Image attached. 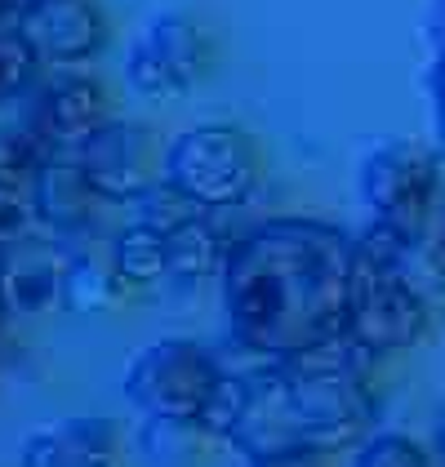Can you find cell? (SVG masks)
<instances>
[{"label": "cell", "instance_id": "6da1fadb", "mask_svg": "<svg viewBox=\"0 0 445 467\" xmlns=\"http://www.w3.org/2000/svg\"><path fill=\"white\" fill-rule=\"evenodd\" d=\"M361 267V236L321 218H267L222 263L232 338L267 360H295L343 343Z\"/></svg>", "mask_w": 445, "mask_h": 467}, {"label": "cell", "instance_id": "7a4b0ae2", "mask_svg": "<svg viewBox=\"0 0 445 467\" xmlns=\"http://www.w3.org/2000/svg\"><path fill=\"white\" fill-rule=\"evenodd\" d=\"M361 352L334 343L295 360H267L241 379V405L227 445L245 459L334 454L361 445L374 423V392Z\"/></svg>", "mask_w": 445, "mask_h": 467}, {"label": "cell", "instance_id": "3957f363", "mask_svg": "<svg viewBox=\"0 0 445 467\" xmlns=\"http://www.w3.org/2000/svg\"><path fill=\"white\" fill-rule=\"evenodd\" d=\"M441 281L445 263L432 250V236H401L370 223V232L361 236V267L343 343L366 360L423 343V334L432 329Z\"/></svg>", "mask_w": 445, "mask_h": 467}, {"label": "cell", "instance_id": "277c9868", "mask_svg": "<svg viewBox=\"0 0 445 467\" xmlns=\"http://www.w3.org/2000/svg\"><path fill=\"white\" fill-rule=\"evenodd\" d=\"M222 369L210 348L191 338H160L143 348L125 369V396L160 428H196Z\"/></svg>", "mask_w": 445, "mask_h": 467}, {"label": "cell", "instance_id": "5b68a950", "mask_svg": "<svg viewBox=\"0 0 445 467\" xmlns=\"http://www.w3.org/2000/svg\"><path fill=\"white\" fill-rule=\"evenodd\" d=\"M165 179L196 210H232L250 201L259 182V147L236 125H196L183 130L165 151Z\"/></svg>", "mask_w": 445, "mask_h": 467}, {"label": "cell", "instance_id": "8992f818", "mask_svg": "<svg viewBox=\"0 0 445 467\" xmlns=\"http://www.w3.org/2000/svg\"><path fill=\"white\" fill-rule=\"evenodd\" d=\"M361 201L378 227L401 236H432L441 210V165L423 143L388 139L361 161Z\"/></svg>", "mask_w": 445, "mask_h": 467}, {"label": "cell", "instance_id": "52a82bcc", "mask_svg": "<svg viewBox=\"0 0 445 467\" xmlns=\"http://www.w3.org/2000/svg\"><path fill=\"white\" fill-rule=\"evenodd\" d=\"M210 58H214L210 36L191 14H160L129 49L125 76L148 99H174L210 72Z\"/></svg>", "mask_w": 445, "mask_h": 467}, {"label": "cell", "instance_id": "ba28073f", "mask_svg": "<svg viewBox=\"0 0 445 467\" xmlns=\"http://www.w3.org/2000/svg\"><path fill=\"white\" fill-rule=\"evenodd\" d=\"M108 94L94 76H54L49 85H40L32 108H27V134L36 139V147L49 151H63L76 156L80 147L89 143L103 125H108Z\"/></svg>", "mask_w": 445, "mask_h": 467}, {"label": "cell", "instance_id": "9c48e42d", "mask_svg": "<svg viewBox=\"0 0 445 467\" xmlns=\"http://www.w3.org/2000/svg\"><path fill=\"white\" fill-rule=\"evenodd\" d=\"M76 165L98 201H139L151 182V139L134 120H108L89 143L76 151Z\"/></svg>", "mask_w": 445, "mask_h": 467}, {"label": "cell", "instance_id": "30bf717a", "mask_svg": "<svg viewBox=\"0 0 445 467\" xmlns=\"http://www.w3.org/2000/svg\"><path fill=\"white\" fill-rule=\"evenodd\" d=\"M72 254L58 245V232H36L18 245L0 250V294L14 312H45L63 303Z\"/></svg>", "mask_w": 445, "mask_h": 467}, {"label": "cell", "instance_id": "8fae6325", "mask_svg": "<svg viewBox=\"0 0 445 467\" xmlns=\"http://www.w3.org/2000/svg\"><path fill=\"white\" fill-rule=\"evenodd\" d=\"M120 459V431L103 414H72L36 428L23 450V467H116Z\"/></svg>", "mask_w": 445, "mask_h": 467}, {"label": "cell", "instance_id": "7c38bea8", "mask_svg": "<svg viewBox=\"0 0 445 467\" xmlns=\"http://www.w3.org/2000/svg\"><path fill=\"white\" fill-rule=\"evenodd\" d=\"M23 23H27V40L36 45L40 63L94 58L108 40L103 14L89 0H27Z\"/></svg>", "mask_w": 445, "mask_h": 467}, {"label": "cell", "instance_id": "4fadbf2b", "mask_svg": "<svg viewBox=\"0 0 445 467\" xmlns=\"http://www.w3.org/2000/svg\"><path fill=\"white\" fill-rule=\"evenodd\" d=\"M32 182H36V201L40 214H45V227L67 236V232H80L89 223V210H94V192L80 174L76 156H63V151H49L40 156L36 170H32Z\"/></svg>", "mask_w": 445, "mask_h": 467}, {"label": "cell", "instance_id": "5bb4252c", "mask_svg": "<svg viewBox=\"0 0 445 467\" xmlns=\"http://www.w3.org/2000/svg\"><path fill=\"white\" fill-rule=\"evenodd\" d=\"M165 245H170V281H179V285H196V281L222 272V263H227L219 232L205 214H191L179 227H170Z\"/></svg>", "mask_w": 445, "mask_h": 467}, {"label": "cell", "instance_id": "9a60e30c", "mask_svg": "<svg viewBox=\"0 0 445 467\" xmlns=\"http://www.w3.org/2000/svg\"><path fill=\"white\" fill-rule=\"evenodd\" d=\"M111 267H116L120 285H129V289H148L156 281H170L165 232H156L151 223H129L111 241Z\"/></svg>", "mask_w": 445, "mask_h": 467}, {"label": "cell", "instance_id": "2e32d148", "mask_svg": "<svg viewBox=\"0 0 445 467\" xmlns=\"http://www.w3.org/2000/svg\"><path fill=\"white\" fill-rule=\"evenodd\" d=\"M40 72L36 45L27 40L23 0H0V103L18 99Z\"/></svg>", "mask_w": 445, "mask_h": 467}, {"label": "cell", "instance_id": "e0dca14e", "mask_svg": "<svg viewBox=\"0 0 445 467\" xmlns=\"http://www.w3.org/2000/svg\"><path fill=\"white\" fill-rule=\"evenodd\" d=\"M116 294H120V276H116L111 258L98 263L94 254H72L67 281H63V303H67L72 312L98 317V312H108L111 303H116Z\"/></svg>", "mask_w": 445, "mask_h": 467}, {"label": "cell", "instance_id": "ac0fdd59", "mask_svg": "<svg viewBox=\"0 0 445 467\" xmlns=\"http://www.w3.org/2000/svg\"><path fill=\"white\" fill-rule=\"evenodd\" d=\"M36 232H49V227H45V214H40L32 174L27 179H14V182H0V250L5 245H18V241H27Z\"/></svg>", "mask_w": 445, "mask_h": 467}, {"label": "cell", "instance_id": "d6986e66", "mask_svg": "<svg viewBox=\"0 0 445 467\" xmlns=\"http://www.w3.org/2000/svg\"><path fill=\"white\" fill-rule=\"evenodd\" d=\"M352 467H432V454L401 431H378L370 441H361Z\"/></svg>", "mask_w": 445, "mask_h": 467}, {"label": "cell", "instance_id": "ffe728a7", "mask_svg": "<svg viewBox=\"0 0 445 467\" xmlns=\"http://www.w3.org/2000/svg\"><path fill=\"white\" fill-rule=\"evenodd\" d=\"M134 205H139V223H151L156 232H170V227H179L183 218L205 214V210H196V205H191V201H187L170 179H156L148 192L134 201Z\"/></svg>", "mask_w": 445, "mask_h": 467}, {"label": "cell", "instance_id": "44dd1931", "mask_svg": "<svg viewBox=\"0 0 445 467\" xmlns=\"http://www.w3.org/2000/svg\"><path fill=\"white\" fill-rule=\"evenodd\" d=\"M45 156L36 147V139L27 130H9L0 125V182H14V179H27L36 170V161Z\"/></svg>", "mask_w": 445, "mask_h": 467}, {"label": "cell", "instance_id": "7402d4cb", "mask_svg": "<svg viewBox=\"0 0 445 467\" xmlns=\"http://www.w3.org/2000/svg\"><path fill=\"white\" fill-rule=\"evenodd\" d=\"M432 108H437V130L445 139V14H441V40H437V67H432Z\"/></svg>", "mask_w": 445, "mask_h": 467}, {"label": "cell", "instance_id": "603a6c76", "mask_svg": "<svg viewBox=\"0 0 445 467\" xmlns=\"http://www.w3.org/2000/svg\"><path fill=\"white\" fill-rule=\"evenodd\" d=\"M250 467H321V454H272V459H250Z\"/></svg>", "mask_w": 445, "mask_h": 467}, {"label": "cell", "instance_id": "cb8c5ba5", "mask_svg": "<svg viewBox=\"0 0 445 467\" xmlns=\"http://www.w3.org/2000/svg\"><path fill=\"white\" fill-rule=\"evenodd\" d=\"M432 250L445 263V201H441V210H437V218H432Z\"/></svg>", "mask_w": 445, "mask_h": 467}, {"label": "cell", "instance_id": "d4e9b609", "mask_svg": "<svg viewBox=\"0 0 445 467\" xmlns=\"http://www.w3.org/2000/svg\"><path fill=\"white\" fill-rule=\"evenodd\" d=\"M432 450H437V463L445 467V414L437 419V428H432Z\"/></svg>", "mask_w": 445, "mask_h": 467}, {"label": "cell", "instance_id": "484cf974", "mask_svg": "<svg viewBox=\"0 0 445 467\" xmlns=\"http://www.w3.org/2000/svg\"><path fill=\"white\" fill-rule=\"evenodd\" d=\"M0 312H5V294H0Z\"/></svg>", "mask_w": 445, "mask_h": 467}, {"label": "cell", "instance_id": "4316f807", "mask_svg": "<svg viewBox=\"0 0 445 467\" xmlns=\"http://www.w3.org/2000/svg\"><path fill=\"white\" fill-rule=\"evenodd\" d=\"M23 5H27V0H23Z\"/></svg>", "mask_w": 445, "mask_h": 467}]
</instances>
